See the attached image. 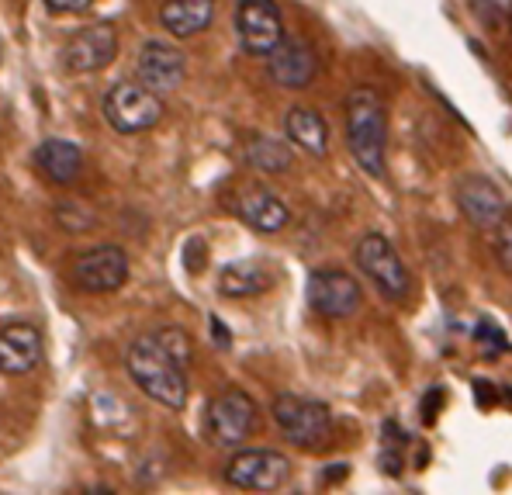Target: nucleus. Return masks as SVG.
<instances>
[{"mask_svg": "<svg viewBox=\"0 0 512 495\" xmlns=\"http://www.w3.org/2000/svg\"><path fill=\"white\" fill-rule=\"evenodd\" d=\"M270 284H274V274L263 264H253V260H239V264L222 267V274H218V291H222L225 298L263 295Z\"/></svg>", "mask_w": 512, "mask_h": 495, "instance_id": "aec40b11", "label": "nucleus"}, {"mask_svg": "<svg viewBox=\"0 0 512 495\" xmlns=\"http://www.w3.org/2000/svg\"><path fill=\"white\" fill-rule=\"evenodd\" d=\"M56 222L66 225L70 232H84L94 225V215L84 205H77V201H63V205H56Z\"/></svg>", "mask_w": 512, "mask_h": 495, "instance_id": "b1692460", "label": "nucleus"}, {"mask_svg": "<svg viewBox=\"0 0 512 495\" xmlns=\"http://www.w3.org/2000/svg\"><path fill=\"white\" fill-rule=\"evenodd\" d=\"M73 281L77 288L104 295V291H118L128 281V257L122 246H94V250L80 253L73 264Z\"/></svg>", "mask_w": 512, "mask_h": 495, "instance_id": "f8f14e48", "label": "nucleus"}, {"mask_svg": "<svg viewBox=\"0 0 512 495\" xmlns=\"http://www.w3.org/2000/svg\"><path fill=\"white\" fill-rule=\"evenodd\" d=\"M212 326H215V336H218V343H229V333L222 329V322L218 319H212Z\"/></svg>", "mask_w": 512, "mask_h": 495, "instance_id": "473e14b6", "label": "nucleus"}, {"mask_svg": "<svg viewBox=\"0 0 512 495\" xmlns=\"http://www.w3.org/2000/svg\"><path fill=\"white\" fill-rule=\"evenodd\" d=\"M236 35L246 56L267 59L284 42V18L274 0H239L236 4Z\"/></svg>", "mask_w": 512, "mask_h": 495, "instance_id": "6e6552de", "label": "nucleus"}, {"mask_svg": "<svg viewBox=\"0 0 512 495\" xmlns=\"http://www.w3.org/2000/svg\"><path fill=\"white\" fill-rule=\"evenodd\" d=\"M156 343H160L163 350H167V357L173 360V364L180 367V371H187V364H191V357H194V343H191V336L184 333V329H177V326H167V329H156Z\"/></svg>", "mask_w": 512, "mask_h": 495, "instance_id": "4be33fe9", "label": "nucleus"}, {"mask_svg": "<svg viewBox=\"0 0 512 495\" xmlns=\"http://www.w3.org/2000/svg\"><path fill=\"white\" fill-rule=\"evenodd\" d=\"M364 302L357 277L346 274L340 267H315L308 274V305L322 319H350Z\"/></svg>", "mask_w": 512, "mask_h": 495, "instance_id": "1a4fd4ad", "label": "nucleus"}, {"mask_svg": "<svg viewBox=\"0 0 512 495\" xmlns=\"http://www.w3.org/2000/svg\"><path fill=\"white\" fill-rule=\"evenodd\" d=\"M381 464H384V471H388V475H402V454H398V450H384Z\"/></svg>", "mask_w": 512, "mask_h": 495, "instance_id": "c756f323", "label": "nucleus"}, {"mask_svg": "<svg viewBox=\"0 0 512 495\" xmlns=\"http://www.w3.org/2000/svg\"><path fill=\"white\" fill-rule=\"evenodd\" d=\"M128 378L142 388L153 402L167 405V409H184L187 405V374L167 357V350L156 343L153 333L132 340L125 354Z\"/></svg>", "mask_w": 512, "mask_h": 495, "instance_id": "f03ea898", "label": "nucleus"}, {"mask_svg": "<svg viewBox=\"0 0 512 495\" xmlns=\"http://www.w3.org/2000/svg\"><path fill=\"white\" fill-rule=\"evenodd\" d=\"M94 0H45V7L56 14H77V11H87Z\"/></svg>", "mask_w": 512, "mask_h": 495, "instance_id": "cd10ccee", "label": "nucleus"}, {"mask_svg": "<svg viewBox=\"0 0 512 495\" xmlns=\"http://www.w3.org/2000/svg\"><path fill=\"white\" fill-rule=\"evenodd\" d=\"M443 402H447V392H443L440 385H436V388H429V392H426V399H423V419H426V423H436V416H440Z\"/></svg>", "mask_w": 512, "mask_h": 495, "instance_id": "bb28decb", "label": "nucleus"}, {"mask_svg": "<svg viewBox=\"0 0 512 495\" xmlns=\"http://www.w3.org/2000/svg\"><path fill=\"white\" fill-rule=\"evenodd\" d=\"M215 18V0H163L160 25L173 39H191L201 35Z\"/></svg>", "mask_w": 512, "mask_h": 495, "instance_id": "f3484780", "label": "nucleus"}, {"mask_svg": "<svg viewBox=\"0 0 512 495\" xmlns=\"http://www.w3.org/2000/svg\"><path fill=\"white\" fill-rule=\"evenodd\" d=\"M118 56V32L111 21H94L84 32L66 42V70L70 73H97Z\"/></svg>", "mask_w": 512, "mask_h": 495, "instance_id": "ddd939ff", "label": "nucleus"}, {"mask_svg": "<svg viewBox=\"0 0 512 495\" xmlns=\"http://www.w3.org/2000/svg\"><path fill=\"white\" fill-rule=\"evenodd\" d=\"M236 215L256 232H281L291 222V208L263 187H246L236 198Z\"/></svg>", "mask_w": 512, "mask_h": 495, "instance_id": "dca6fc26", "label": "nucleus"}, {"mask_svg": "<svg viewBox=\"0 0 512 495\" xmlns=\"http://www.w3.org/2000/svg\"><path fill=\"white\" fill-rule=\"evenodd\" d=\"M384 440L388 444H405V430L398 423H384Z\"/></svg>", "mask_w": 512, "mask_h": 495, "instance_id": "7c9ffc66", "label": "nucleus"}, {"mask_svg": "<svg viewBox=\"0 0 512 495\" xmlns=\"http://www.w3.org/2000/svg\"><path fill=\"white\" fill-rule=\"evenodd\" d=\"M243 156H246V163H250L253 170H260V174H284V170L291 167L288 142L274 139V135H263V132L250 135Z\"/></svg>", "mask_w": 512, "mask_h": 495, "instance_id": "412c9836", "label": "nucleus"}, {"mask_svg": "<svg viewBox=\"0 0 512 495\" xmlns=\"http://www.w3.org/2000/svg\"><path fill=\"white\" fill-rule=\"evenodd\" d=\"M35 163L52 184H73L80 177V170H84V153L66 139H45L35 149Z\"/></svg>", "mask_w": 512, "mask_h": 495, "instance_id": "a211bd4d", "label": "nucleus"}, {"mask_svg": "<svg viewBox=\"0 0 512 495\" xmlns=\"http://www.w3.org/2000/svg\"><path fill=\"white\" fill-rule=\"evenodd\" d=\"M509 28H512V4H509Z\"/></svg>", "mask_w": 512, "mask_h": 495, "instance_id": "72a5a7b5", "label": "nucleus"}, {"mask_svg": "<svg viewBox=\"0 0 512 495\" xmlns=\"http://www.w3.org/2000/svg\"><path fill=\"white\" fill-rule=\"evenodd\" d=\"M474 399H478L481 409H492V405L499 402V392H495L492 385H485V381H474Z\"/></svg>", "mask_w": 512, "mask_h": 495, "instance_id": "c85d7f7f", "label": "nucleus"}, {"mask_svg": "<svg viewBox=\"0 0 512 495\" xmlns=\"http://www.w3.org/2000/svg\"><path fill=\"white\" fill-rule=\"evenodd\" d=\"M256 430V402L243 388H225L208 402L205 412V437L222 450H236L250 440Z\"/></svg>", "mask_w": 512, "mask_h": 495, "instance_id": "39448f33", "label": "nucleus"}, {"mask_svg": "<svg viewBox=\"0 0 512 495\" xmlns=\"http://www.w3.org/2000/svg\"><path fill=\"white\" fill-rule=\"evenodd\" d=\"M346 146L367 177H384L388 160V111L374 87H353L346 94Z\"/></svg>", "mask_w": 512, "mask_h": 495, "instance_id": "f257e3e1", "label": "nucleus"}, {"mask_svg": "<svg viewBox=\"0 0 512 495\" xmlns=\"http://www.w3.org/2000/svg\"><path fill=\"white\" fill-rule=\"evenodd\" d=\"M270 412H274L277 430L301 450H319L333 437V412L305 395H277Z\"/></svg>", "mask_w": 512, "mask_h": 495, "instance_id": "7ed1b4c3", "label": "nucleus"}, {"mask_svg": "<svg viewBox=\"0 0 512 495\" xmlns=\"http://www.w3.org/2000/svg\"><path fill=\"white\" fill-rule=\"evenodd\" d=\"M267 73L274 84H281L288 90H305L315 80V73H319V59H315L308 42L284 35V42L267 56Z\"/></svg>", "mask_w": 512, "mask_h": 495, "instance_id": "4468645a", "label": "nucleus"}, {"mask_svg": "<svg viewBox=\"0 0 512 495\" xmlns=\"http://www.w3.org/2000/svg\"><path fill=\"white\" fill-rule=\"evenodd\" d=\"M357 267L367 274V281L381 291L388 302H405L412 291V277H409V267L405 260L398 257L395 243L381 232H367L364 239L357 243Z\"/></svg>", "mask_w": 512, "mask_h": 495, "instance_id": "20e7f679", "label": "nucleus"}, {"mask_svg": "<svg viewBox=\"0 0 512 495\" xmlns=\"http://www.w3.org/2000/svg\"><path fill=\"white\" fill-rule=\"evenodd\" d=\"M454 201L461 208V215L474 225L478 232H492L502 222V215L509 212L502 191L481 174H464L454 180Z\"/></svg>", "mask_w": 512, "mask_h": 495, "instance_id": "9d476101", "label": "nucleus"}, {"mask_svg": "<svg viewBox=\"0 0 512 495\" xmlns=\"http://www.w3.org/2000/svg\"><path fill=\"white\" fill-rule=\"evenodd\" d=\"M468 7H471V14L481 21V25H488V28H499L502 25L499 0H468Z\"/></svg>", "mask_w": 512, "mask_h": 495, "instance_id": "a878e982", "label": "nucleus"}, {"mask_svg": "<svg viewBox=\"0 0 512 495\" xmlns=\"http://www.w3.org/2000/svg\"><path fill=\"white\" fill-rule=\"evenodd\" d=\"M288 478H291V461L267 447L239 450L225 464V482L239 492H277Z\"/></svg>", "mask_w": 512, "mask_h": 495, "instance_id": "0eeeda50", "label": "nucleus"}, {"mask_svg": "<svg viewBox=\"0 0 512 495\" xmlns=\"http://www.w3.org/2000/svg\"><path fill=\"white\" fill-rule=\"evenodd\" d=\"M77 495H115V489H108V485H94V489H80Z\"/></svg>", "mask_w": 512, "mask_h": 495, "instance_id": "2f4dec72", "label": "nucleus"}, {"mask_svg": "<svg viewBox=\"0 0 512 495\" xmlns=\"http://www.w3.org/2000/svg\"><path fill=\"white\" fill-rule=\"evenodd\" d=\"M184 52L173 49L170 42H146L139 49V59H135V84H142L146 90H153L156 97L170 94L184 84Z\"/></svg>", "mask_w": 512, "mask_h": 495, "instance_id": "9b49d317", "label": "nucleus"}, {"mask_svg": "<svg viewBox=\"0 0 512 495\" xmlns=\"http://www.w3.org/2000/svg\"><path fill=\"white\" fill-rule=\"evenodd\" d=\"M474 340L485 347L488 357H499V354H506V350H509L506 336H502L499 326H492V322H478V329H474Z\"/></svg>", "mask_w": 512, "mask_h": 495, "instance_id": "393cba45", "label": "nucleus"}, {"mask_svg": "<svg viewBox=\"0 0 512 495\" xmlns=\"http://www.w3.org/2000/svg\"><path fill=\"white\" fill-rule=\"evenodd\" d=\"M42 360V333L28 322H11L0 329V374L18 378L35 371Z\"/></svg>", "mask_w": 512, "mask_h": 495, "instance_id": "2eb2a0df", "label": "nucleus"}, {"mask_svg": "<svg viewBox=\"0 0 512 495\" xmlns=\"http://www.w3.org/2000/svg\"><path fill=\"white\" fill-rule=\"evenodd\" d=\"M104 118L115 132L139 135L163 118V101L135 80H122L104 94Z\"/></svg>", "mask_w": 512, "mask_h": 495, "instance_id": "423d86ee", "label": "nucleus"}, {"mask_svg": "<svg viewBox=\"0 0 512 495\" xmlns=\"http://www.w3.org/2000/svg\"><path fill=\"white\" fill-rule=\"evenodd\" d=\"M284 132H288V139L295 142L298 149H305V153H312V156L329 153V125L315 108H305V104L291 108L288 115H284Z\"/></svg>", "mask_w": 512, "mask_h": 495, "instance_id": "6ab92c4d", "label": "nucleus"}, {"mask_svg": "<svg viewBox=\"0 0 512 495\" xmlns=\"http://www.w3.org/2000/svg\"><path fill=\"white\" fill-rule=\"evenodd\" d=\"M492 253L499 260V267L512 274V212L502 215V222L492 229Z\"/></svg>", "mask_w": 512, "mask_h": 495, "instance_id": "5701e85b", "label": "nucleus"}]
</instances>
